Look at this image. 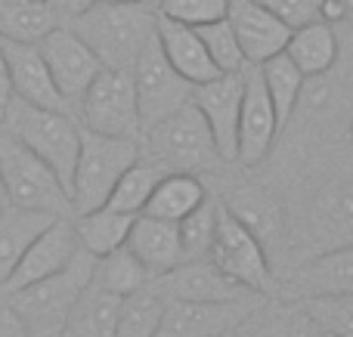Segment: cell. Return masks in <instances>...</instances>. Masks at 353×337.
<instances>
[{"instance_id":"obj_1","label":"cell","mask_w":353,"mask_h":337,"mask_svg":"<svg viewBox=\"0 0 353 337\" xmlns=\"http://www.w3.org/2000/svg\"><path fill=\"white\" fill-rule=\"evenodd\" d=\"M159 10L143 3H105L97 0L90 10L65 22L87 47L93 50L103 68H130L155 34Z\"/></svg>"},{"instance_id":"obj_2","label":"cell","mask_w":353,"mask_h":337,"mask_svg":"<svg viewBox=\"0 0 353 337\" xmlns=\"http://www.w3.org/2000/svg\"><path fill=\"white\" fill-rule=\"evenodd\" d=\"M0 127L10 136H16L28 152H34L59 177L65 192L72 189V173L81 146V124L68 111L41 109V105L12 96L3 118H0Z\"/></svg>"},{"instance_id":"obj_3","label":"cell","mask_w":353,"mask_h":337,"mask_svg":"<svg viewBox=\"0 0 353 337\" xmlns=\"http://www.w3.org/2000/svg\"><path fill=\"white\" fill-rule=\"evenodd\" d=\"M93 260H97L93 254L78 248V254L72 257V263L65 270L6 294V301L22 319L28 337H59L62 325L68 319V309L74 307L81 291L90 285Z\"/></svg>"},{"instance_id":"obj_4","label":"cell","mask_w":353,"mask_h":337,"mask_svg":"<svg viewBox=\"0 0 353 337\" xmlns=\"http://www.w3.org/2000/svg\"><path fill=\"white\" fill-rule=\"evenodd\" d=\"M140 140L130 136H105L81 127V146L78 161L72 173V214H87L93 208H103L105 198L112 195L121 173L140 158Z\"/></svg>"},{"instance_id":"obj_5","label":"cell","mask_w":353,"mask_h":337,"mask_svg":"<svg viewBox=\"0 0 353 337\" xmlns=\"http://www.w3.org/2000/svg\"><path fill=\"white\" fill-rule=\"evenodd\" d=\"M0 183L6 204L43 210L53 217H72V198L59 177L6 130L0 133Z\"/></svg>"},{"instance_id":"obj_6","label":"cell","mask_w":353,"mask_h":337,"mask_svg":"<svg viewBox=\"0 0 353 337\" xmlns=\"http://www.w3.org/2000/svg\"><path fill=\"white\" fill-rule=\"evenodd\" d=\"M143 136H146V155H152L168 171L192 173L220 161L211 130H208L205 118L192 102L180 105L176 111L155 121L152 127L143 130Z\"/></svg>"},{"instance_id":"obj_7","label":"cell","mask_w":353,"mask_h":337,"mask_svg":"<svg viewBox=\"0 0 353 337\" xmlns=\"http://www.w3.org/2000/svg\"><path fill=\"white\" fill-rule=\"evenodd\" d=\"M208 260L223 276H230L232 282L254 294L273 288V266H270L267 248L226 204H217V226H214V239L208 248Z\"/></svg>"},{"instance_id":"obj_8","label":"cell","mask_w":353,"mask_h":337,"mask_svg":"<svg viewBox=\"0 0 353 337\" xmlns=\"http://www.w3.org/2000/svg\"><path fill=\"white\" fill-rule=\"evenodd\" d=\"M81 127L105 136H130L140 140V111L130 68H99V74L87 84L78 102Z\"/></svg>"},{"instance_id":"obj_9","label":"cell","mask_w":353,"mask_h":337,"mask_svg":"<svg viewBox=\"0 0 353 337\" xmlns=\"http://www.w3.org/2000/svg\"><path fill=\"white\" fill-rule=\"evenodd\" d=\"M130 78H134V93H137V111H140V133L161 121L165 115L176 111L180 105L192 102V87L186 78L171 68L159 47V37L143 47V53L130 65Z\"/></svg>"},{"instance_id":"obj_10","label":"cell","mask_w":353,"mask_h":337,"mask_svg":"<svg viewBox=\"0 0 353 337\" xmlns=\"http://www.w3.org/2000/svg\"><path fill=\"white\" fill-rule=\"evenodd\" d=\"M78 248L81 245H78V235H74V220L72 217H53L50 226H43L31 239V245L25 248L19 263L3 279L0 294H12V291L25 288V285H34L47 276H56L59 270H65L72 263Z\"/></svg>"},{"instance_id":"obj_11","label":"cell","mask_w":353,"mask_h":337,"mask_svg":"<svg viewBox=\"0 0 353 337\" xmlns=\"http://www.w3.org/2000/svg\"><path fill=\"white\" fill-rule=\"evenodd\" d=\"M37 50H41L43 62H47V72L53 78L59 96L65 99L68 105H74L81 99V93L87 90L93 78L99 74L103 62L93 56V50L74 34L68 25H56L47 34L37 41Z\"/></svg>"},{"instance_id":"obj_12","label":"cell","mask_w":353,"mask_h":337,"mask_svg":"<svg viewBox=\"0 0 353 337\" xmlns=\"http://www.w3.org/2000/svg\"><path fill=\"white\" fill-rule=\"evenodd\" d=\"M279 133V121H276L273 102H270L267 90L257 65H245L242 72V105H239V140H236V164L257 167L270 155Z\"/></svg>"},{"instance_id":"obj_13","label":"cell","mask_w":353,"mask_h":337,"mask_svg":"<svg viewBox=\"0 0 353 337\" xmlns=\"http://www.w3.org/2000/svg\"><path fill=\"white\" fill-rule=\"evenodd\" d=\"M192 105L201 111L211 130L217 158L236 164L239 140V105H242V74H217L205 84L192 87Z\"/></svg>"},{"instance_id":"obj_14","label":"cell","mask_w":353,"mask_h":337,"mask_svg":"<svg viewBox=\"0 0 353 337\" xmlns=\"http://www.w3.org/2000/svg\"><path fill=\"white\" fill-rule=\"evenodd\" d=\"M257 297L261 294L223 303L168 301L155 337H230L232 328L257 307Z\"/></svg>"},{"instance_id":"obj_15","label":"cell","mask_w":353,"mask_h":337,"mask_svg":"<svg viewBox=\"0 0 353 337\" xmlns=\"http://www.w3.org/2000/svg\"><path fill=\"white\" fill-rule=\"evenodd\" d=\"M159 291L168 301H186V303H223V301H242L254 291L242 288L230 276L217 270L211 260H183L171 272L152 279Z\"/></svg>"},{"instance_id":"obj_16","label":"cell","mask_w":353,"mask_h":337,"mask_svg":"<svg viewBox=\"0 0 353 337\" xmlns=\"http://www.w3.org/2000/svg\"><path fill=\"white\" fill-rule=\"evenodd\" d=\"M223 19L230 22V28H232V34H236L248 65H261L263 59L282 53L288 34H292V28H288L279 16L267 12L263 6H257L254 0H226Z\"/></svg>"},{"instance_id":"obj_17","label":"cell","mask_w":353,"mask_h":337,"mask_svg":"<svg viewBox=\"0 0 353 337\" xmlns=\"http://www.w3.org/2000/svg\"><path fill=\"white\" fill-rule=\"evenodd\" d=\"M0 50H3V59H6V72H10L12 96L25 99L31 105H41V109L68 111V102L56 90L37 43H19V41H3L0 37Z\"/></svg>"},{"instance_id":"obj_18","label":"cell","mask_w":353,"mask_h":337,"mask_svg":"<svg viewBox=\"0 0 353 337\" xmlns=\"http://www.w3.org/2000/svg\"><path fill=\"white\" fill-rule=\"evenodd\" d=\"M124 248L143 263L149 279H159L171 272L176 263H183V248H180V232L176 223L159 220L149 214H137L128 229Z\"/></svg>"},{"instance_id":"obj_19","label":"cell","mask_w":353,"mask_h":337,"mask_svg":"<svg viewBox=\"0 0 353 337\" xmlns=\"http://www.w3.org/2000/svg\"><path fill=\"white\" fill-rule=\"evenodd\" d=\"M282 53L310 80V78H323V74H329L338 65V59H341V41H338L332 22L310 19L304 25H294Z\"/></svg>"},{"instance_id":"obj_20","label":"cell","mask_w":353,"mask_h":337,"mask_svg":"<svg viewBox=\"0 0 353 337\" xmlns=\"http://www.w3.org/2000/svg\"><path fill=\"white\" fill-rule=\"evenodd\" d=\"M155 37H159V47L165 53V59L171 62V68L180 78H186L189 84H205V80L220 74L214 68L211 56H208L205 43H201V37L195 34V28L159 16L155 19Z\"/></svg>"},{"instance_id":"obj_21","label":"cell","mask_w":353,"mask_h":337,"mask_svg":"<svg viewBox=\"0 0 353 337\" xmlns=\"http://www.w3.org/2000/svg\"><path fill=\"white\" fill-rule=\"evenodd\" d=\"M294 294L325 297V294H353V245H335L329 251L307 260L292 279Z\"/></svg>"},{"instance_id":"obj_22","label":"cell","mask_w":353,"mask_h":337,"mask_svg":"<svg viewBox=\"0 0 353 337\" xmlns=\"http://www.w3.org/2000/svg\"><path fill=\"white\" fill-rule=\"evenodd\" d=\"M118 303H121L118 294H109L90 282L78 294L74 307L68 309L59 337H115Z\"/></svg>"},{"instance_id":"obj_23","label":"cell","mask_w":353,"mask_h":337,"mask_svg":"<svg viewBox=\"0 0 353 337\" xmlns=\"http://www.w3.org/2000/svg\"><path fill=\"white\" fill-rule=\"evenodd\" d=\"M205 198H208V189H205V183H201L195 173L171 171V173H165V177L159 180V186L152 189V195H149L146 208H143L140 214L180 223L183 217H186L192 208H199Z\"/></svg>"},{"instance_id":"obj_24","label":"cell","mask_w":353,"mask_h":337,"mask_svg":"<svg viewBox=\"0 0 353 337\" xmlns=\"http://www.w3.org/2000/svg\"><path fill=\"white\" fill-rule=\"evenodd\" d=\"M137 214H128V210H115L109 204L103 208H93L87 214L74 217V235H78V245L84 248L93 257H103V254L115 251V248L124 245L128 239V229L134 223Z\"/></svg>"},{"instance_id":"obj_25","label":"cell","mask_w":353,"mask_h":337,"mask_svg":"<svg viewBox=\"0 0 353 337\" xmlns=\"http://www.w3.org/2000/svg\"><path fill=\"white\" fill-rule=\"evenodd\" d=\"M261 72V80H263V90H267L270 102H273V111H276V121H279V130L292 121L294 109H298L301 96H304V87H307V78L298 72L292 59L285 53H276L270 59H263L257 65Z\"/></svg>"},{"instance_id":"obj_26","label":"cell","mask_w":353,"mask_h":337,"mask_svg":"<svg viewBox=\"0 0 353 337\" xmlns=\"http://www.w3.org/2000/svg\"><path fill=\"white\" fill-rule=\"evenodd\" d=\"M50 220H53V214L16 208V204H6L0 210V285L12 272V266L19 263V257L31 245V239L43 226H50Z\"/></svg>"},{"instance_id":"obj_27","label":"cell","mask_w":353,"mask_h":337,"mask_svg":"<svg viewBox=\"0 0 353 337\" xmlns=\"http://www.w3.org/2000/svg\"><path fill=\"white\" fill-rule=\"evenodd\" d=\"M165 307H168V297L149 279L143 288L121 297L115 337H155V331L161 325V316H165Z\"/></svg>"},{"instance_id":"obj_28","label":"cell","mask_w":353,"mask_h":337,"mask_svg":"<svg viewBox=\"0 0 353 337\" xmlns=\"http://www.w3.org/2000/svg\"><path fill=\"white\" fill-rule=\"evenodd\" d=\"M313 325L298 303H257L242 322L230 331V337H310Z\"/></svg>"},{"instance_id":"obj_29","label":"cell","mask_w":353,"mask_h":337,"mask_svg":"<svg viewBox=\"0 0 353 337\" xmlns=\"http://www.w3.org/2000/svg\"><path fill=\"white\" fill-rule=\"evenodd\" d=\"M59 19L47 0H0V37L19 43H37Z\"/></svg>"},{"instance_id":"obj_30","label":"cell","mask_w":353,"mask_h":337,"mask_svg":"<svg viewBox=\"0 0 353 337\" xmlns=\"http://www.w3.org/2000/svg\"><path fill=\"white\" fill-rule=\"evenodd\" d=\"M165 173H171L165 164H159L152 155L140 152V158H137L134 164L121 173V180L115 183V189H112V195L105 198V204H109V208H115V210L140 214V210L146 208L152 189L159 186V180L165 177Z\"/></svg>"},{"instance_id":"obj_31","label":"cell","mask_w":353,"mask_h":337,"mask_svg":"<svg viewBox=\"0 0 353 337\" xmlns=\"http://www.w3.org/2000/svg\"><path fill=\"white\" fill-rule=\"evenodd\" d=\"M90 282L97 288L109 291V294H130V291L143 288L149 282V272L143 270V263L128 251V248H115V251L103 254V257L93 260V272H90Z\"/></svg>"},{"instance_id":"obj_32","label":"cell","mask_w":353,"mask_h":337,"mask_svg":"<svg viewBox=\"0 0 353 337\" xmlns=\"http://www.w3.org/2000/svg\"><path fill=\"white\" fill-rule=\"evenodd\" d=\"M313 226L319 235H335L341 245H353V183H335L319 195Z\"/></svg>"},{"instance_id":"obj_33","label":"cell","mask_w":353,"mask_h":337,"mask_svg":"<svg viewBox=\"0 0 353 337\" xmlns=\"http://www.w3.org/2000/svg\"><path fill=\"white\" fill-rule=\"evenodd\" d=\"M298 307L304 309V316L319 334L353 337V294L301 297Z\"/></svg>"},{"instance_id":"obj_34","label":"cell","mask_w":353,"mask_h":337,"mask_svg":"<svg viewBox=\"0 0 353 337\" xmlns=\"http://www.w3.org/2000/svg\"><path fill=\"white\" fill-rule=\"evenodd\" d=\"M217 204L211 195L192 208L180 223H176V232H180V248H183V260H208V248L214 239V226H217Z\"/></svg>"},{"instance_id":"obj_35","label":"cell","mask_w":353,"mask_h":337,"mask_svg":"<svg viewBox=\"0 0 353 337\" xmlns=\"http://www.w3.org/2000/svg\"><path fill=\"white\" fill-rule=\"evenodd\" d=\"M195 34L201 37V43H205L208 56H211L214 68H217L220 74H242L245 72V56H242V47H239L236 34H232L230 22L226 19H217V22L211 25H201V28H195Z\"/></svg>"},{"instance_id":"obj_36","label":"cell","mask_w":353,"mask_h":337,"mask_svg":"<svg viewBox=\"0 0 353 337\" xmlns=\"http://www.w3.org/2000/svg\"><path fill=\"white\" fill-rule=\"evenodd\" d=\"M155 10L171 22L201 28V25H211L226 16V0H159Z\"/></svg>"},{"instance_id":"obj_37","label":"cell","mask_w":353,"mask_h":337,"mask_svg":"<svg viewBox=\"0 0 353 337\" xmlns=\"http://www.w3.org/2000/svg\"><path fill=\"white\" fill-rule=\"evenodd\" d=\"M254 3L273 12V16H279L288 28L319 19V0H254Z\"/></svg>"},{"instance_id":"obj_38","label":"cell","mask_w":353,"mask_h":337,"mask_svg":"<svg viewBox=\"0 0 353 337\" xmlns=\"http://www.w3.org/2000/svg\"><path fill=\"white\" fill-rule=\"evenodd\" d=\"M0 337H28L22 319H19L16 309L10 307V301H6V294L0 297Z\"/></svg>"},{"instance_id":"obj_39","label":"cell","mask_w":353,"mask_h":337,"mask_svg":"<svg viewBox=\"0 0 353 337\" xmlns=\"http://www.w3.org/2000/svg\"><path fill=\"white\" fill-rule=\"evenodd\" d=\"M47 3H50V10L56 12L59 25H65V22H72L74 16H81L84 10H90L97 0H47Z\"/></svg>"},{"instance_id":"obj_40","label":"cell","mask_w":353,"mask_h":337,"mask_svg":"<svg viewBox=\"0 0 353 337\" xmlns=\"http://www.w3.org/2000/svg\"><path fill=\"white\" fill-rule=\"evenodd\" d=\"M12 99V84H10V72H6V59H3V50H0V118H3L6 105Z\"/></svg>"},{"instance_id":"obj_41","label":"cell","mask_w":353,"mask_h":337,"mask_svg":"<svg viewBox=\"0 0 353 337\" xmlns=\"http://www.w3.org/2000/svg\"><path fill=\"white\" fill-rule=\"evenodd\" d=\"M341 3V22L353 25V0H338Z\"/></svg>"},{"instance_id":"obj_42","label":"cell","mask_w":353,"mask_h":337,"mask_svg":"<svg viewBox=\"0 0 353 337\" xmlns=\"http://www.w3.org/2000/svg\"><path fill=\"white\" fill-rule=\"evenodd\" d=\"M6 208V195H3V183H0V210Z\"/></svg>"},{"instance_id":"obj_43","label":"cell","mask_w":353,"mask_h":337,"mask_svg":"<svg viewBox=\"0 0 353 337\" xmlns=\"http://www.w3.org/2000/svg\"><path fill=\"white\" fill-rule=\"evenodd\" d=\"M105 3H143V0H105Z\"/></svg>"},{"instance_id":"obj_44","label":"cell","mask_w":353,"mask_h":337,"mask_svg":"<svg viewBox=\"0 0 353 337\" xmlns=\"http://www.w3.org/2000/svg\"><path fill=\"white\" fill-rule=\"evenodd\" d=\"M310 337H325V334H319V331H316V328H313V331H310Z\"/></svg>"},{"instance_id":"obj_45","label":"cell","mask_w":353,"mask_h":337,"mask_svg":"<svg viewBox=\"0 0 353 337\" xmlns=\"http://www.w3.org/2000/svg\"><path fill=\"white\" fill-rule=\"evenodd\" d=\"M325 337H329V334H325Z\"/></svg>"}]
</instances>
